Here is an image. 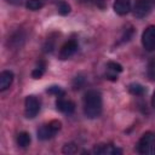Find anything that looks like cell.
Segmentation results:
<instances>
[{"instance_id": "7", "label": "cell", "mask_w": 155, "mask_h": 155, "mask_svg": "<svg viewBox=\"0 0 155 155\" xmlns=\"http://www.w3.org/2000/svg\"><path fill=\"white\" fill-rule=\"evenodd\" d=\"M78 51V42L75 40H69L67 41L59 51V58L61 59H68L69 57H71L75 52Z\"/></svg>"}, {"instance_id": "18", "label": "cell", "mask_w": 155, "mask_h": 155, "mask_svg": "<svg viewBox=\"0 0 155 155\" xmlns=\"http://www.w3.org/2000/svg\"><path fill=\"white\" fill-rule=\"evenodd\" d=\"M47 93L53 94V96H57V97H63V96L65 94L64 90H63L62 87H59V86H56V85L48 87V88H47Z\"/></svg>"}, {"instance_id": "22", "label": "cell", "mask_w": 155, "mask_h": 155, "mask_svg": "<svg viewBox=\"0 0 155 155\" xmlns=\"http://www.w3.org/2000/svg\"><path fill=\"white\" fill-rule=\"evenodd\" d=\"M85 1L93 4L94 6H97L101 10H104L107 7V0H85Z\"/></svg>"}, {"instance_id": "24", "label": "cell", "mask_w": 155, "mask_h": 155, "mask_svg": "<svg viewBox=\"0 0 155 155\" xmlns=\"http://www.w3.org/2000/svg\"><path fill=\"white\" fill-rule=\"evenodd\" d=\"M44 51L45 52H52L53 51V42L51 41V39H48L44 46Z\"/></svg>"}, {"instance_id": "4", "label": "cell", "mask_w": 155, "mask_h": 155, "mask_svg": "<svg viewBox=\"0 0 155 155\" xmlns=\"http://www.w3.org/2000/svg\"><path fill=\"white\" fill-rule=\"evenodd\" d=\"M155 0H137L133 6V15L137 18H144L147 17L154 5Z\"/></svg>"}, {"instance_id": "23", "label": "cell", "mask_w": 155, "mask_h": 155, "mask_svg": "<svg viewBox=\"0 0 155 155\" xmlns=\"http://www.w3.org/2000/svg\"><path fill=\"white\" fill-rule=\"evenodd\" d=\"M132 35H133V28H132V27H130V29H126L125 34L122 35V38H121V41H122V42H125V41H128V40L132 38Z\"/></svg>"}, {"instance_id": "19", "label": "cell", "mask_w": 155, "mask_h": 155, "mask_svg": "<svg viewBox=\"0 0 155 155\" xmlns=\"http://www.w3.org/2000/svg\"><path fill=\"white\" fill-rule=\"evenodd\" d=\"M147 74H148V78L151 80V81H155V58H153L149 64H148V69H147Z\"/></svg>"}, {"instance_id": "2", "label": "cell", "mask_w": 155, "mask_h": 155, "mask_svg": "<svg viewBox=\"0 0 155 155\" xmlns=\"http://www.w3.org/2000/svg\"><path fill=\"white\" fill-rule=\"evenodd\" d=\"M137 151L142 155H154L155 154V133L145 132L137 144Z\"/></svg>"}, {"instance_id": "6", "label": "cell", "mask_w": 155, "mask_h": 155, "mask_svg": "<svg viewBox=\"0 0 155 155\" xmlns=\"http://www.w3.org/2000/svg\"><path fill=\"white\" fill-rule=\"evenodd\" d=\"M142 44L147 51H155V27L149 25L142 34Z\"/></svg>"}, {"instance_id": "26", "label": "cell", "mask_w": 155, "mask_h": 155, "mask_svg": "<svg viewBox=\"0 0 155 155\" xmlns=\"http://www.w3.org/2000/svg\"><path fill=\"white\" fill-rule=\"evenodd\" d=\"M8 2H11V4H19L21 2V0H7Z\"/></svg>"}, {"instance_id": "8", "label": "cell", "mask_w": 155, "mask_h": 155, "mask_svg": "<svg viewBox=\"0 0 155 155\" xmlns=\"http://www.w3.org/2000/svg\"><path fill=\"white\" fill-rule=\"evenodd\" d=\"M56 108H57V110H59L63 114H73L75 110V103L69 99H64V98L59 97L56 101Z\"/></svg>"}, {"instance_id": "17", "label": "cell", "mask_w": 155, "mask_h": 155, "mask_svg": "<svg viewBox=\"0 0 155 155\" xmlns=\"http://www.w3.org/2000/svg\"><path fill=\"white\" fill-rule=\"evenodd\" d=\"M57 8H58V12H59L62 16H65V15H68V13L70 12V6H69V4L65 2V1H59V2L57 4Z\"/></svg>"}, {"instance_id": "11", "label": "cell", "mask_w": 155, "mask_h": 155, "mask_svg": "<svg viewBox=\"0 0 155 155\" xmlns=\"http://www.w3.org/2000/svg\"><path fill=\"white\" fill-rule=\"evenodd\" d=\"M131 10V0H116L114 2V11L120 15H127Z\"/></svg>"}, {"instance_id": "9", "label": "cell", "mask_w": 155, "mask_h": 155, "mask_svg": "<svg viewBox=\"0 0 155 155\" xmlns=\"http://www.w3.org/2000/svg\"><path fill=\"white\" fill-rule=\"evenodd\" d=\"M96 154H102V155H115V154H121L122 150L119 149V148H115L114 145L111 144H102V145H98L94 148L93 150Z\"/></svg>"}, {"instance_id": "3", "label": "cell", "mask_w": 155, "mask_h": 155, "mask_svg": "<svg viewBox=\"0 0 155 155\" xmlns=\"http://www.w3.org/2000/svg\"><path fill=\"white\" fill-rule=\"evenodd\" d=\"M62 124L58 120H52L48 124L42 125L39 130H38V138L41 140H47L52 137L56 136V133L61 130Z\"/></svg>"}, {"instance_id": "5", "label": "cell", "mask_w": 155, "mask_h": 155, "mask_svg": "<svg viewBox=\"0 0 155 155\" xmlns=\"http://www.w3.org/2000/svg\"><path fill=\"white\" fill-rule=\"evenodd\" d=\"M40 111V102L35 96H28L24 101V114L28 119L35 117Z\"/></svg>"}, {"instance_id": "16", "label": "cell", "mask_w": 155, "mask_h": 155, "mask_svg": "<svg viewBox=\"0 0 155 155\" xmlns=\"http://www.w3.org/2000/svg\"><path fill=\"white\" fill-rule=\"evenodd\" d=\"M25 6H27V8H28V10L38 11V10H40V8L44 6V4H42V1H41V0H27Z\"/></svg>"}, {"instance_id": "15", "label": "cell", "mask_w": 155, "mask_h": 155, "mask_svg": "<svg viewBox=\"0 0 155 155\" xmlns=\"http://www.w3.org/2000/svg\"><path fill=\"white\" fill-rule=\"evenodd\" d=\"M45 68H46V63H45L44 61H40V62L38 63L36 68L33 69V71H31V78H33V79H40V78L44 75V73H45Z\"/></svg>"}, {"instance_id": "21", "label": "cell", "mask_w": 155, "mask_h": 155, "mask_svg": "<svg viewBox=\"0 0 155 155\" xmlns=\"http://www.w3.org/2000/svg\"><path fill=\"white\" fill-rule=\"evenodd\" d=\"M64 154H75L78 151V147L76 144L74 143H67L64 147H63V150H62Z\"/></svg>"}, {"instance_id": "10", "label": "cell", "mask_w": 155, "mask_h": 155, "mask_svg": "<svg viewBox=\"0 0 155 155\" xmlns=\"http://www.w3.org/2000/svg\"><path fill=\"white\" fill-rule=\"evenodd\" d=\"M107 70L109 71L108 74H105L107 79L115 81V80H117L116 74L122 71V65L119 64V63H116V62H108L107 63Z\"/></svg>"}, {"instance_id": "13", "label": "cell", "mask_w": 155, "mask_h": 155, "mask_svg": "<svg viewBox=\"0 0 155 155\" xmlns=\"http://www.w3.org/2000/svg\"><path fill=\"white\" fill-rule=\"evenodd\" d=\"M16 140H17L18 147H21V148H27V147L30 144L31 138H30V134H29L28 132H19V133L17 134Z\"/></svg>"}, {"instance_id": "25", "label": "cell", "mask_w": 155, "mask_h": 155, "mask_svg": "<svg viewBox=\"0 0 155 155\" xmlns=\"http://www.w3.org/2000/svg\"><path fill=\"white\" fill-rule=\"evenodd\" d=\"M151 105L155 108V92H154V94H153V97H151Z\"/></svg>"}, {"instance_id": "12", "label": "cell", "mask_w": 155, "mask_h": 155, "mask_svg": "<svg viewBox=\"0 0 155 155\" xmlns=\"http://www.w3.org/2000/svg\"><path fill=\"white\" fill-rule=\"evenodd\" d=\"M13 81V73L10 70H4L0 74V91L7 90Z\"/></svg>"}, {"instance_id": "20", "label": "cell", "mask_w": 155, "mask_h": 155, "mask_svg": "<svg viewBox=\"0 0 155 155\" xmlns=\"http://www.w3.org/2000/svg\"><path fill=\"white\" fill-rule=\"evenodd\" d=\"M85 85V78L82 75H76L73 80V88L74 90H80Z\"/></svg>"}, {"instance_id": "1", "label": "cell", "mask_w": 155, "mask_h": 155, "mask_svg": "<svg viewBox=\"0 0 155 155\" xmlns=\"http://www.w3.org/2000/svg\"><path fill=\"white\" fill-rule=\"evenodd\" d=\"M84 114L88 119H96L102 113V96L97 90H90L85 93L84 101Z\"/></svg>"}, {"instance_id": "14", "label": "cell", "mask_w": 155, "mask_h": 155, "mask_svg": "<svg viewBox=\"0 0 155 155\" xmlns=\"http://www.w3.org/2000/svg\"><path fill=\"white\" fill-rule=\"evenodd\" d=\"M128 92L131 94H133V96H143L147 92V90H145V87L143 85L137 84V82H133V84H130L128 85Z\"/></svg>"}]
</instances>
